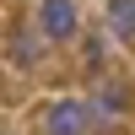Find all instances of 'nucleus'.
<instances>
[{
  "label": "nucleus",
  "mask_w": 135,
  "mask_h": 135,
  "mask_svg": "<svg viewBox=\"0 0 135 135\" xmlns=\"http://www.w3.org/2000/svg\"><path fill=\"white\" fill-rule=\"evenodd\" d=\"M86 124H92V108L81 97H60L43 114V135H86Z\"/></svg>",
  "instance_id": "f257e3e1"
},
{
  "label": "nucleus",
  "mask_w": 135,
  "mask_h": 135,
  "mask_svg": "<svg viewBox=\"0 0 135 135\" xmlns=\"http://www.w3.org/2000/svg\"><path fill=\"white\" fill-rule=\"evenodd\" d=\"M108 27H114V38L135 43V0H108Z\"/></svg>",
  "instance_id": "7ed1b4c3"
},
{
  "label": "nucleus",
  "mask_w": 135,
  "mask_h": 135,
  "mask_svg": "<svg viewBox=\"0 0 135 135\" xmlns=\"http://www.w3.org/2000/svg\"><path fill=\"white\" fill-rule=\"evenodd\" d=\"M38 32L54 38V43H65L76 32V6H70V0H43V6H38Z\"/></svg>",
  "instance_id": "f03ea898"
}]
</instances>
